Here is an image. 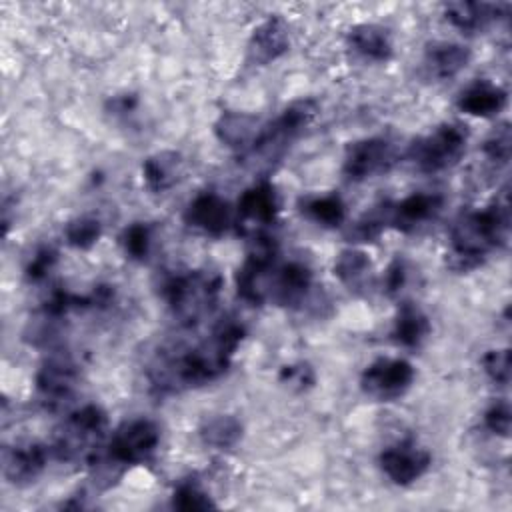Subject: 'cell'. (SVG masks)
<instances>
[{"label": "cell", "instance_id": "obj_1", "mask_svg": "<svg viewBox=\"0 0 512 512\" xmlns=\"http://www.w3.org/2000/svg\"><path fill=\"white\" fill-rule=\"evenodd\" d=\"M244 336V324L226 316L218 320L202 340L190 346L158 350L146 372L152 392L158 396L176 394L218 380L230 368Z\"/></svg>", "mask_w": 512, "mask_h": 512}, {"label": "cell", "instance_id": "obj_2", "mask_svg": "<svg viewBox=\"0 0 512 512\" xmlns=\"http://www.w3.org/2000/svg\"><path fill=\"white\" fill-rule=\"evenodd\" d=\"M510 202L506 188L482 210L462 214L450 230L446 262L456 272L478 268L494 250L508 242Z\"/></svg>", "mask_w": 512, "mask_h": 512}, {"label": "cell", "instance_id": "obj_3", "mask_svg": "<svg viewBox=\"0 0 512 512\" xmlns=\"http://www.w3.org/2000/svg\"><path fill=\"white\" fill-rule=\"evenodd\" d=\"M220 290L222 276L210 268L174 272L160 286L168 310L184 326H194L210 316L218 304Z\"/></svg>", "mask_w": 512, "mask_h": 512}, {"label": "cell", "instance_id": "obj_4", "mask_svg": "<svg viewBox=\"0 0 512 512\" xmlns=\"http://www.w3.org/2000/svg\"><path fill=\"white\" fill-rule=\"evenodd\" d=\"M108 414L98 404H84L72 410L56 430L50 450L60 462L92 464L104 448Z\"/></svg>", "mask_w": 512, "mask_h": 512}, {"label": "cell", "instance_id": "obj_5", "mask_svg": "<svg viewBox=\"0 0 512 512\" xmlns=\"http://www.w3.org/2000/svg\"><path fill=\"white\" fill-rule=\"evenodd\" d=\"M318 114V102L314 98L292 100L274 120L262 124L250 148L242 154L254 164H274L278 162L288 146L310 126Z\"/></svg>", "mask_w": 512, "mask_h": 512}, {"label": "cell", "instance_id": "obj_6", "mask_svg": "<svg viewBox=\"0 0 512 512\" xmlns=\"http://www.w3.org/2000/svg\"><path fill=\"white\" fill-rule=\"evenodd\" d=\"M468 144V128L444 122L408 146L406 158L422 174H438L460 162Z\"/></svg>", "mask_w": 512, "mask_h": 512}, {"label": "cell", "instance_id": "obj_7", "mask_svg": "<svg viewBox=\"0 0 512 512\" xmlns=\"http://www.w3.org/2000/svg\"><path fill=\"white\" fill-rule=\"evenodd\" d=\"M160 426L150 418L122 422L106 444V458L112 466H136L152 458L160 444Z\"/></svg>", "mask_w": 512, "mask_h": 512}, {"label": "cell", "instance_id": "obj_8", "mask_svg": "<svg viewBox=\"0 0 512 512\" xmlns=\"http://www.w3.org/2000/svg\"><path fill=\"white\" fill-rule=\"evenodd\" d=\"M78 380H80V368L74 356L66 350L50 352L42 360L34 376L36 398L44 408L56 410L72 398Z\"/></svg>", "mask_w": 512, "mask_h": 512}, {"label": "cell", "instance_id": "obj_9", "mask_svg": "<svg viewBox=\"0 0 512 512\" xmlns=\"http://www.w3.org/2000/svg\"><path fill=\"white\" fill-rule=\"evenodd\" d=\"M416 370L406 358H376L360 374V390L376 402H394L402 398L412 382Z\"/></svg>", "mask_w": 512, "mask_h": 512}, {"label": "cell", "instance_id": "obj_10", "mask_svg": "<svg viewBox=\"0 0 512 512\" xmlns=\"http://www.w3.org/2000/svg\"><path fill=\"white\" fill-rule=\"evenodd\" d=\"M396 148L386 136H368L350 142L342 160V174L350 182H362L388 172L396 162Z\"/></svg>", "mask_w": 512, "mask_h": 512}, {"label": "cell", "instance_id": "obj_11", "mask_svg": "<svg viewBox=\"0 0 512 512\" xmlns=\"http://www.w3.org/2000/svg\"><path fill=\"white\" fill-rule=\"evenodd\" d=\"M280 214V196L272 182L258 180L252 186H248L238 202H236V214L234 224L242 234H264V228L272 226L278 220Z\"/></svg>", "mask_w": 512, "mask_h": 512}, {"label": "cell", "instance_id": "obj_12", "mask_svg": "<svg viewBox=\"0 0 512 512\" xmlns=\"http://www.w3.org/2000/svg\"><path fill=\"white\" fill-rule=\"evenodd\" d=\"M432 464V454L428 448L420 446L416 440L406 438L386 446L378 456V466L384 476L396 486H410L420 480Z\"/></svg>", "mask_w": 512, "mask_h": 512}, {"label": "cell", "instance_id": "obj_13", "mask_svg": "<svg viewBox=\"0 0 512 512\" xmlns=\"http://www.w3.org/2000/svg\"><path fill=\"white\" fill-rule=\"evenodd\" d=\"M182 220L188 228L218 238L234 224V212L220 194L200 192L186 204Z\"/></svg>", "mask_w": 512, "mask_h": 512}, {"label": "cell", "instance_id": "obj_14", "mask_svg": "<svg viewBox=\"0 0 512 512\" xmlns=\"http://www.w3.org/2000/svg\"><path fill=\"white\" fill-rule=\"evenodd\" d=\"M314 286V272L302 260H288L284 264H276L270 280L268 302H276L278 306H302Z\"/></svg>", "mask_w": 512, "mask_h": 512}, {"label": "cell", "instance_id": "obj_15", "mask_svg": "<svg viewBox=\"0 0 512 512\" xmlns=\"http://www.w3.org/2000/svg\"><path fill=\"white\" fill-rule=\"evenodd\" d=\"M444 206V198L436 192H412L398 202H388V226L400 232H414L434 220Z\"/></svg>", "mask_w": 512, "mask_h": 512}, {"label": "cell", "instance_id": "obj_16", "mask_svg": "<svg viewBox=\"0 0 512 512\" xmlns=\"http://www.w3.org/2000/svg\"><path fill=\"white\" fill-rule=\"evenodd\" d=\"M50 448L40 442L16 444L2 452V474L12 486H28L46 470Z\"/></svg>", "mask_w": 512, "mask_h": 512}, {"label": "cell", "instance_id": "obj_17", "mask_svg": "<svg viewBox=\"0 0 512 512\" xmlns=\"http://www.w3.org/2000/svg\"><path fill=\"white\" fill-rule=\"evenodd\" d=\"M290 48L288 26L282 18L270 16L262 20L250 34L246 56L254 66H266L282 58Z\"/></svg>", "mask_w": 512, "mask_h": 512}, {"label": "cell", "instance_id": "obj_18", "mask_svg": "<svg viewBox=\"0 0 512 512\" xmlns=\"http://www.w3.org/2000/svg\"><path fill=\"white\" fill-rule=\"evenodd\" d=\"M510 12V4L502 2H448L444 4V18L450 26L464 34H476L480 30H486L490 24L498 22L500 18H506Z\"/></svg>", "mask_w": 512, "mask_h": 512}, {"label": "cell", "instance_id": "obj_19", "mask_svg": "<svg viewBox=\"0 0 512 512\" xmlns=\"http://www.w3.org/2000/svg\"><path fill=\"white\" fill-rule=\"evenodd\" d=\"M472 52L468 46L458 42H430L422 56V72L430 80H450L458 76L470 64Z\"/></svg>", "mask_w": 512, "mask_h": 512}, {"label": "cell", "instance_id": "obj_20", "mask_svg": "<svg viewBox=\"0 0 512 512\" xmlns=\"http://www.w3.org/2000/svg\"><path fill=\"white\" fill-rule=\"evenodd\" d=\"M508 104V92L488 80V78H476L468 86H464L456 98V106L460 112L476 118H492L498 116Z\"/></svg>", "mask_w": 512, "mask_h": 512}, {"label": "cell", "instance_id": "obj_21", "mask_svg": "<svg viewBox=\"0 0 512 512\" xmlns=\"http://www.w3.org/2000/svg\"><path fill=\"white\" fill-rule=\"evenodd\" d=\"M260 128H262V122L258 116L248 112H236V110L222 112L214 122L216 138L226 148H232L240 154H244L250 148Z\"/></svg>", "mask_w": 512, "mask_h": 512}, {"label": "cell", "instance_id": "obj_22", "mask_svg": "<svg viewBox=\"0 0 512 512\" xmlns=\"http://www.w3.org/2000/svg\"><path fill=\"white\" fill-rule=\"evenodd\" d=\"M348 46L366 62H388L394 56L390 32L380 24H356L348 30Z\"/></svg>", "mask_w": 512, "mask_h": 512}, {"label": "cell", "instance_id": "obj_23", "mask_svg": "<svg viewBox=\"0 0 512 512\" xmlns=\"http://www.w3.org/2000/svg\"><path fill=\"white\" fill-rule=\"evenodd\" d=\"M184 174V160L180 152L160 150L150 154L142 162V180L152 194H162L170 190Z\"/></svg>", "mask_w": 512, "mask_h": 512}, {"label": "cell", "instance_id": "obj_24", "mask_svg": "<svg viewBox=\"0 0 512 512\" xmlns=\"http://www.w3.org/2000/svg\"><path fill=\"white\" fill-rule=\"evenodd\" d=\"M432 334V324L426 312L414 302H402L394 316L392 340L402 348H420Z\"/></svg>", "mask_w": 512, "mask_h": 512}, {"label": "cell", "instance_id": "obj_25", "mask_svg": "<svg viewBox=\"0 0 512 512\" xmlns=\"http://www.w3.org/2000/svg\"><path fill=\"white\" fill-rule=\"evenodd\" d=\"M334 276L350 290V292H362L370 286V272L372 262L368 254L360 248H344L334 258Z\"/></svg>", "mask_w": 512, "mask_h": 512}, {"label": "cell", "instance_id": "obj_26", "mask_svg": "<svg viewBox=\"0 0 512 512\" xmlns=\"http://www.w3.org/2000/svg\"><path fill=\"white\" fill-rule=\"evenodd\" d=\"M244 434L242 422L232 414H214L202 420L198 428V438L204 446L214 450H232Z\"/></svg>", "mask_w": 512, "mask_h": 512}, {"label": "cell", "instance_id": "obj_27", "mask_svg": "<svg viewBox=\"0 0 512 512\" xmlns=\"http://www.w3.org/2000/svg\"><path fill=\"white\" fill-rule=\"evenodd\" d=\"M300 212L324 228H338L346 220V204L338 194L306 196L300 200Z\"/></svg>", "mask_w": 512, "mask_h": 512}, {"label": "cell", "instance_id": "obj_28", "mask_svg": "<svg viewBox=\"0 0 512 512\" xmlns=\"http://www.w3.org/2000/svg\"><path fill=\"white\" fill-rule=\"evenodd\" d=\"M172 508L176 510H208L216 508V502L212 496L204 490L200 480L196 478H184L176 484L172 492Z\"/></svg>", "mask_w": 512, "mask_h": 512}, {"label": "cell", "instance_id": "obj_29", "mask_svg": "<svg viewBox=\"0 0 512 512\" xmlns=\"http://www.w3.org/2000/svg\"><path fill=\"white\" fill-rule=\"evenodd\" d=\"M102 236V224L94 216H76L64 226V240L76 250H90Z\"/></svg>", "mask_w": 512, "mask_h": 512}, {"label": "cell", "instance_id": "obj_30", "mask_svg": "<svg viewBox=\"0 0 512 512\" xmlns=\"http://www.w3.org/2000/svg\"><path fill=\"white\" fill-rule=\"evenodd\" d=\"M388 228V202L362 214L346 232L352 242H372Z\"/></svg>", "mask_w": 512, "mask_h": 512}, {"label": "cell", "instance_id": "obj_31", "mask_svg": "<svg viewBox=\"0 0 512 512\" xmlns=\"http://www.w3.org/2000/svg\"><path fill=\"white\" fill-rule=\"evenodd\" d=\"M120 246L130 260L144 262L152 248V226L146 222H132L120 236Z\"/></svg>", "mask_w": 512, "mask_h": 512}, {"label": "cell", "instance_id": "obj_32", "mask_svg": "<svg viewBox=\"0 0 512 512\" xmlns=\"http://www.w3.org/2000/svg\"><path fill=\"white\" fill-rule=\"evenodd\" d=\"M510 150H512V132H510V124L502 122L498 124L482 142V152L484 156L498 164L504 166L510 160Z\"/></svg>", "mask_w": 512, "mask_h": 512}, {"label": "cell", "instance_id": "obj_33", "mask_svg": "<svg viewBox=\"0 0 512 512\" xmlns=\"http://www.w3.org/2000/svg\"><path fill=\"white\" fill-rule=\"evenodd\" d=\"M482 372L498 386H506L510 382V350L494 348L488 350L480 360Z\"/></svg>", "mask_w": 512, "mask_h": 512}, {"label": "cell", "instance_id": "obj_34", "mask_svg": "<svg viewBox=\"0 0 512 512\" xmlns=\"http://www.w3.org/2000/svg\"><path fill=\"white\" fill-rule=\"evenodd\" d=\"M278 380H280V384L288 386L294 392H304L314 386L316 374L308 362H294V364H286L280 368Z\"/></svg>", "mask_w": 512, "mask_h": 512}, {"label": "cell", "instance_id": "obj_35", "mask_svg": "<svg viewBox=\"0 0 512 512\" xmlns=\"http://www.w3.org/2000/svg\"><path fill=\"white\" fill-rule=\"evenodd\" d=\"M56 262H58V250L54 246H40L24 268L26 280L28 282L44 280L52 272Z\"/></svg>", "mask_w": 512, "mask_h": 512}, {"label": "cell", "instance_id": "obj_36", "mask_svg": "<svg viewBox=\"0 0 512 512\" xmlns=\"http://www.w3.org/2000/svg\"><path fill=\"white\" fill-rule=\"evenodd\" d=\"M484 428L494 436L508 438L510 436V404L508 400H496L490 404L482 416Z\"/></svg>", "mask_w": 512, "mask_h": 512}, {"label": "cell", "instance_id": "obj_37", "mask_svg": "<svg viewBox=\"0 0 512 512\" xmlns=\"http://www.w3.org/2000/svg\"><path fill=\"white\" fill-rule=\"evenodd\" d=\"M406 280H408L406 262L402 258H394L382 276V288L388 296H396L406 286Z\"/></svg>", "mask_w": 512, "mask_h": 512}, {"label": "cell", "instance_id": "obj_38", "mask_svg": "<svg viewBox=\"0 0 512 512\" xmlns=\"http://www.w3.org/2000/svg\"><path fill=\"white\" fill-rule=\"evenodd\" d=\"M136 104H138V100L134 94H122V96H114L110 100V110L114 114H128L136 108Z\"/></svg>", "mask_w": 512, "mask_h": 512}]
</instances>
